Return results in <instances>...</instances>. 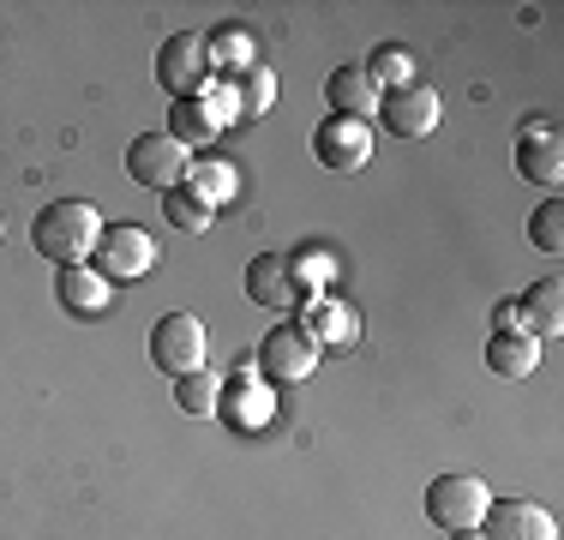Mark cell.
I'll use <instances>...</instances> for the list:
<instances>
[{
  "label": "cell",
  "mask_w": 564,
  "mask_h": 540,
  "mask_svg": "<svg viewBox=\"0 0 564 540\" xmlns=\"http://www.w3.org/2000/svg\"><path fill=\"white\" fill-rule=\"evenodd\" d=\"M271 409H276V397H271V385H264L252 367H235L228 372V385H223V397H217V414L235 432H259L264 421H271Z\"/></svg>",
  "instance_id": "cell-12"
},
{
  "label": "cell",
  "mask_w": 564,
  "mask_h": 540,
  "mask_svg": "<svg viewBox=\"0 0 564 540\" xmlns=\"http://www.w3.org/2000/svg\"><path fill=\"white\" fill-rule=\"evenodd\" d=\"M325 360V348L306 336V324L301 318H289V324H271L264 331V343H259V372L264 385H301V378H313V367Z\"/></svg>",
  "instance_id": "cell-2"
},
{
  "label": "cell",
  "mask_w": 564,
  "mask_h": 540,
  "mask_svg": "<svg viewBox=\"0 0 564 540\" xmlns=\"http://www.w3.org/2000/svg\"><path fill=\"white\" fill-rule=\"evenodd\" d=\"M181 186H186V193H198L210 210H223L228 198L240 193V174L228 169L223 156H193V162H186V181H181Z\"/></svg>",
  "instance_id": "cell-18"
},
{
  "label": "cell",
  "mask_w": 564,
  "mask_h": 540,
  "mask_svg": "<svg viewBox=\"0 0 564 540\" xmlns=\"http://www.w3.org/2000/svg\"><path fill=\"white\" fill-rule=\"evenodd\" d=\"M487 505H492V486L480 475H438L433 486H426V517H433L445 534L480 529Z\"/></svg>",
  "instance_id": "cell-3"
},
{
  "label": "cell",
  "mask_w": 564,
  "mask_h": 540,
  "mask_svg": "<svg viewBox=\"0 0 564 540\" xmlns=\"http://www.w3.org/2000/svg\"><path fill=\"white\" fill-rule=\"evenodd\" d=\"M451 540H487V534H480V529H463V534H451Z\"/></svg>",
  "instance_id": "cell-28"
},
{
  "label": "cell",
  "mask_w": 564,
  "mask_h": 540,
  "mask_svg": "<svg viewBox=\"0 0 564 540\" xmlns=\"http://www.w3.org/2000/svg\"><path fill=\"white\" fill-rule=\"evenodd\" d=\"M55 301H61L73 318H97V313H109L115 282L102 277L97 264H66V270H61V282H55Z\"/></svg>",
  "instance_id": "cell-16"
},
{
  "label": "cell",
  "mask_w": 564,
  "mask_h": 540,
  "mask_svg": "<svg viewBox=\"0 0 564 540\" xmlns=\"http://www.w3.org/2000/svg\"><path fill=\"white\" fill-rule=\"evenodd\" d=\"M301 324H306V336H313L318 348H337V355H348V348L360 343V313L348 301H337V294H306L301 301Z\"/></svg>",
  "instance_id": "cell-13"
},
{
  "label": "cell",
  "mask_w": 564,
  "mask_h": 540,
  "mask_svg": "<svg viewBox=\"0 0 564 540\" xmlns=\"http://www.w3.org/2000/svg\"><path fill=\"white\" fill-rule=\"evenodd\" d=\"M217 397H223V385L205 367L174 378V409H181V414H198V421H205V414H217Z\"/></svg>",
  "instance_id": "cell-24"
},
{
  "label": "cell",
  "mask_w": 564,
  "mask_h": 540,
  "mask_svg": "<svg viewBox=\"0 0 564 540\" xmlns=\"http://www.w3.org/2000/svg\"><path fill=\"white\" fill-rule=\"evenodd\" d=\"M529 247L534 252H564V205L558 198H546V205H534V216H529Z\"/></svg>",
  "instance_id": "cell-26"
},
{
  "label": "cell",
  "mask_w": 564,
  "mask_h": 540,
  "mask_svg": "<svg viewBox=\"0 0 564 540\" xmlns=\"http://www.w3.org/2000/svg\"><path fill=\"white\" fill-rule=\"evenodd\" d=\"M205 61H210V78H240L247 66H259V48H252V36L240 24H217L205 36Z\"/></svg>",
  "instance_id": "cell-17"
},
{
  "label": "cell",
  "mask_w": 564,
  "mask_h": 540,
  "mask_svg": "<svg viewBox=\"0 0 564 540\" xmlns=\"http://www.w3.org/2000/svg\"><path fill=\"white\" fill-rule=\"evenodd\" d=\"M313 156L325 162L330 174L367 169V156H372V127H367V120H348V115H325V120L313 127Z\"/></svg>",
  "instance_id": "cell-8"
},
{
  "label": "cell",
  "mask_w": 564,
  "mask_h": 540,
  "mask_svg": "<svg viewBox=\"0 0 564 540\" xmlns=\"http://www.w3.org/2000/svg\"><path fill=\"white\" fill-rule=\"evenodd\" d=\"M487 367L499 378H529L534 367H541V336H492L487 343Z\"/></svg>",
  "instance_id": "cell-21"
},
{
  "label": "cell",
  "mask_w": 564,
  "mask_h": 540,
  "mask_svg": "<svg viewBox=\"0 0 564 540\" xmlns=\"http://www.w3.org/2000/svg\"><path fill=\"white\" fill-rule=\"evenodd\" d=\"M90 264H97L109 282L144 277V270L156 264V240L144 235L139 223H115V228H102V240H97V259H90Z\"/></svg>",
  "instance_id": "cell-9"
},
{
  "label": "cell",
  "mask_w": 564,
  "mask_h": 540,
  "mask_svg": "<svg viewBox=\"0 0 564 540\" xmlns=\"http://www.w3.org/2000/svg\"><path fill=\"white\" fill-rule=\"evenodd\" d=\"M325 102H330V115H348V120H379V102H384V90L367 78V66H337V73L325 78Z\"/></svg>",
  "instance_id": "cell-15"
},
{
  "label": "cell",
  "mask_w": 564,
  "mask_h": 540,
  "mask_svg": "<svg viewBox=\"0 0 564 540\" xmlns=\"http://www.w3.org/2000/svg\"><path fill=\"white\" fill-rule=\"evenodd\" d=\"M367 78H372L379 90L414 85V54L402 48V43H379V48H372V61H367Z\"/></svg>",
  "instance_id": "cell-22"
},
{
  "label": "cell",
  "mask_w": 564,
  "mask_h": 540,
  "mask_svg": "<svg viewBox=\"0 0 564 540\" xmlns=\"http://www.w3.org/2000/svg\"><path fill=\"white\" fill-rule=\"evenodd\" d=\"M480 534L487 540H558V522L534 498H492L487 517H480Z\"/></svg>",
  "instance_id": "cell-10"
},
{
  "label": "cell",
  "mask_w": 564,
  "mask_h": 540,
  "mask_svg": "<svg viewBox=\"0 0 564 540\" xmlns=\"http://www.w3.org/2000/svg\"><path fill=\"white\" fill-rule=\"evenodd\" d=\"M151 360L163 367L169 378H186L205 367V318L193 313H163L151 324Z\"/></svg>",
  "instance_id": "cell-7"
},
{
  "label": "cell",
  "mask_w": 564,
  "mask_h": 540,
  "mask_svg": "<svg viewBox=\"0 0 564 540\" xmlns=\"http://www.w3.org/2000/svg\"><path fill=\"white\" fill-rule=\"evenodd\" d=\"M186 162H193V151L181 139H169V132H139L127 144V174L139 186H151V193H174L186 181Z\"/></svg>",
  "instance_id": "cell-4"
},
{
  "label": "cell",
  "mask_w": 564,
  "mask_h": 540,
  "mask_svg": "<svg viewBox=\"0 0 564 540\" xmlns=\"http://www.w3.org/2000/svg\"><path fill=\"white\" fill-rule=\"evenodd\" d=\"M163 216H169V228H181V235H205V228L217 223V210H210L198 193H186V186L163 193Z\"/></svg>",
  "instance_id": "cell-23"
},
{
  "label": "cell",
  "mask_w": 564,
  "mask_h": 540,
  "mask_svg": "<svg viewBox=\"0 0 564 540\" xmlns=\"http://www.w3.org/2000/svg\"><path fill=\"white\" fill-rule=\"evenodd\" d=\"M217 132H223V120L210 115V102H205V97L174 102V108H169V139H181L186 151H205V144H217Z\"/></svg>",
  "instance_id": "cell-19"
},
{
  "label": "cell",
  "mask_w": 564,
  "mask_h": 540,
  "mask_svg": "<svg viewBox=\"0 0 564 540\" xmlns=\"http://www.w3.org/2000/svg\"><path fill=\"white\" fill-rule=\"evenodd\" d=\"M156 85H163L174 102H193V97H205V85H210L205 36H193V31H174L169 43L156 48Z\"/></svg>",
  "instance_id": "cell-5"
},
{
  "label": "cell",
  "mask_w": 564,
  "mask_h": 540,
  "mask_svg": "<svg viewBox=\"0 0 564 540\" xmlns=\"http://www.w3.org/2000/svg\"><path fill=\"white\" fill-rule=\"evenodd\" d=\"M97 240H102V216H97V205H85V198H55V205H43L31 223V247L61 270L90 264L97 259Z\"/></svg>",
  "instance_id": "cell-1"
},
{
  "label": "cell",
  "mask_w": 564,
  "mask_h": 540,
  "mask_svg": "<svg viewBox=\"0 0 564 540\" xmlns=\"http://www.w3.org/2000/svg\"><path fill=\"white\" fill-rule=\"evenodd\" d=\"M0 235H7V223H0Z\"/></svg>",
  "instance_id": "cell-29"
},
{
  "label": "cell",
  "mask_w": 564,
  "mask_h": 540,
  "mask_svg": "<svg viewBox=\"0 0 564 540\" xmlns=\"http://www.w3.org/2000/svg\"><path fill=\"white\" fill-rule=\"evenodd\" d=\"M306 277H301V259H289V252H259V259L247 264V301L271 306V313H301L306 301Z\"/></svg>",
  "instance_id": "cell-6"
},
{
  "label": "cell",
  "mask_w": 564,
  "mask_h": 540,
  "mask_svg": "<svg viewBox=\"0 0 564 540\" xmlns=\"http://www.w3.org/2000/svg\"><path fill=\"white\" fill-rule=\"evenodd\" d=\"M522 331H529V318H522V301H517V294H505V301L492 306V336H522ZM529 336H534V331H529Z\"/></svg>",
  "instance_id": "cell-27"
},
{
  "label": "cell",
  "mask_w": 564,
  "mask_h": 540,
  "mask_svg": "<svg viewBox=\"0 0 564 540\" xmlns=\"http://www.w3.org/2000/svg\"><path fill=\"white\" fill-rule=\"evenodd\" d=\"M235 97H240V115H252V120L271 115V102H276V73H271L264 61L247 66V73L235 78Z\"/></svg>",
  "instance_id": "cell-25"
},
{
  "label": "cell",
  "mask_w": 564,
  "mask_h": 540,
  "mask_svg": "<svg viewBox=\"0 0 564 540\" xmlns=\"http://www.w3.org/2000/svg\"><path fill=\"white\" fill-rule=\"evenodd\" d=\"M517 174L534 186H558L564 181V144L553 120H522L517 132Z\"/></svg>",
  "instance_id": "cell-14"
},
{
  "label": "cell",
  "mask_w": 564,
  "mask_h": 540,
  "mask_svg": "<svg viewBox=\"0 0 564 540\" xmlns=\"http://www.w3.org/2000/svg\"><path fill=\"white\" fill-rule=\"evenodd\" d=\"M438 90L433 85H402V90H384V102H379V120H384V132H397V139H426V132L438 127Z\"/></svg>",
  "instance_id": "cell-11"
},
{
  "label": "cell",
  "mask_w": 564,
  "mask_h": 540,
  "mask_svg": "<svg viewBox=\"0 0 564 540\" xmlns=\"http://www.w3.org/2000/svg\"><path fill=\"white\" fill-rule=\"evenodd\" d=\"M522 301V318H529L534 336H558L564 331V282L558 277H541L529 294H517Z\"/></svg>",
  "instance_id": "cell-20"
}]
</instances>
